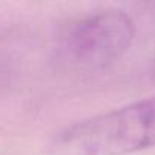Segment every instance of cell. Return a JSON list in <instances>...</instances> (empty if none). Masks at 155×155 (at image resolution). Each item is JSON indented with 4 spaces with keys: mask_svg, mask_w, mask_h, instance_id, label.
<instances>
[{
    "mask_svg": "<svg viewBox=\"0 0 155 155\" xmlns=\"http://www.w3.org/2000/svg\"><path fill=\"white\" fill-rule=\"evenodd\" d=\"M135 25L120 9L97 11L67 23L56 44L58 59L78 73H96L119 61L132 46Z\"/></svg>",
    "mask_w": 155,
    "mask_h": 155,
    "instance_id": "7a4b0ae2",
    "label": "cell"
},
{
    "mask_svg": "<svg viewBox=\"0 0 155 155\" xmlns=\"http://www.w3.org/2000/svg\"><path fill=\"white\" fill-rule=\"evenodd\" d=\"M152 78H153V81H155V62H153V68H152Z\"/></svg>",
    "mask_w": 155,
    "mask_h": 155,
    "instance_id": "3957f363",
    "label": "cell"
},
{
    "mask_svg": "<svg viewBox=\"0 0 155 155\" xmlns=\"http://www.w3.org/2000/svg\"><path fill=\"white\" fill-rule=\"evenodd\" d=\"M155 146V96L65 126L47 155H132Z\"/></svg>",
    "mask_w": 155,
    "mask_h": 155,
    "instance_id": "6da1fadb",
    "label": "cell"
}]
</instances>
